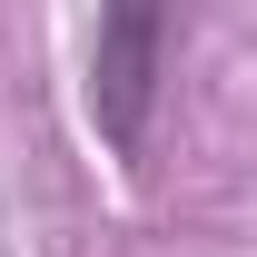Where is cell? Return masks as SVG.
Segmentation results:
<instances>
[{
  "mask_svg": "<svg viewBox=\"0 0 257 257\" xmlns=\"http://www.w3.org/2000/svg\"><path fill=\"white\" fill-rule=\"evenodd\" d=\"M159 40H168V10L149 0H119L89 40V109H99V139L139 159V139H149V99H159Z\"/></svg>",
  "mask_w": 257,
  "mask_h": 257,
  "instance_id": "1",
  "label": "cell"
}]
</instances>
